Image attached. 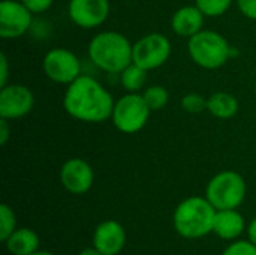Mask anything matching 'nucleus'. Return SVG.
Segmentation results:
<instances>
[{
  "instance_id": "nucleus-27",
  "label": "nucleus",
  "mask_w": 256,
  "mask_h": 255,
  "mask_svg": "<svg viewBox=\"0 0 256 255\" xmlns=\"http://www.w3.org/2000/svg\"><path fill=\"white\" fill-rule=\"evenodd\" d=\"M0 66H2V71H0V86H6V80H8V59L6 56L2 53L0 54Z\"/></svg>"
},
{
  "instance_id": "nucleus-31",
  "label": "nucleus",
  "mask_w": 256,
  "mask_h": 255,
  "mask_svg": "<svg viewBox=\"0 0 256 255\" xmlns=\"http://www.w3.org/2000/svg\"><path fill=\"white\" fill-rule=\"evenodd\" d=\"M255 93H256V83H255Z\"/></svg>"
},
{
  "instance_id": "nucleus-17",
  "label": "nucleus",
  "mask_w": 256,
  "mask_h": 255,
  "mask_svg": "<svg viewBox=\"0 0 256 255\" xmlns=\"http://www.w3.org/2000/svg\"><path fill=\"white\" fill-rule=\"evenodd\" d=\"M207 111L218 119H231L238 111V101L231 93L218 92L207 99Z\"/></svg>"
},
{
  "instance_id": "nucleus-19",
  "label": "nucleus",
  "mask_w": 256,
  "mask_h": 255,
  "mask_svg": "<svg viewBox=\"0 0 256 255\" xmlns=\"http://www.w3.org/2000/svg\"><path fill=\"white\" fill-rule=\"evenodd\" d=\"M144 101L147 102V105L150 107L152 111H158L162 110L170 99L168 90L162 86H150L144 90Z\"/></svg>"
},
{
  "instance_id": "nucleus-6",
  "label": "nucleus",
  "mask_w": 256,
  "mask_h": 255,
  "mask_svg": "<svg viewBox=\"0 0 256 255\" xmlns=\"http://www.w3.org/2000/svg\"><path fill=\"white\" fill-rule=\"evenodd\" d=\"M150 113L152 110L144 101V96L129 92L114 104L111 119L120 132L135 134L146 126Z\"/></svg>"
},
{
  "instance_id": "nucleus-3",
  "label": "nucleus",
  "mask_w": 256,
  "mask_h": 255,
  "mask_svg": "<svg viewBox=\"0 0 256 255\" xmlns=\"http://www.w3.org/2000/svg\"><path fill=\"white\" fill-rule=\"evenodd\" d=\"M214 206L204 197H189L174 210L172 224L184 239H201L213 233L216 216Z\"/></svg>"
},
{
  "instance_id": "nucleus-14",
  "label": "nucleus",
  "mask_w": 256,
  "mask_h": 255,
  "mask_svg": "<svg viewBox=\"0 0 256 255\" xmlns=\"http://www.w3.org/2000/svg\"><path fill=\"white\" fill-rule=\"evenodd\" d=\"M246 228L244 218L237 209L218 210L213 224V233L224 240H236Z\"/></svg>"
},
{
  "instance_id": "nucleus-18",
  "label": "nucleus",
  "mask_w": 256,
  "mask_h": 255,
  "mask_svg": "<svg viewBox=\"0 0 256 255\" xmlns=\"http://www.w3.org/2000/svg\"><path fill=\"white\" fill-rule=\"evenodd\" d=\"M146 78H147V71L144 68L138 66L136 63H134V62L120 72L122 84L130 93H136L144 86Z\"/></svg>"
},
{
  "instance_id": "nucleus-12",
  "label": "nucleus",
  "mask_w": 256,
  "mask_h": 255,
  "mask_svg": "<svg viewBox=\"0 0 256 255\" xmlns=\"http://www.w3.org/2000/svg\"><path fill=\"white\" fill-rule=\"evenodd\" d=\"M110 15L108 0H70L69 17L82 29H94L105 23Z\"/></svg>"
},
{
  "instance_id": "nucleus-7",
  "label": "nucleus",
  "mask_w": 256,
  "mask_h": 255,
  "mask_svg": "<svg viewBox=\"0 0 256 255\" xmlns=\"http://www.w3.org/2000/svg\"><path fill=\"white\" fill-rule=\"evenodd\" d=\"M171 54V42L162 33H150L134 45V63L146 71L162 66Z\"/></svg>"
},
{
  "instance_id": "nucleus-21",
  "label": "nucleus",
  "mask_w": 256,
  "mask_h": 255,
  "mask_svg": "<svg viewBox=\"0 0 256 255\" xmlns=\"http://www.w3.org/2000/svg\"><path fill=\"white\" fill-rule=\"evenodd\" d=\"M195 2L206 17H219L225 14L232 3V0H195Z\"/></svg>"
},
{
  "instance_id": "nucleus-10",
  "label": "nucleus",
  "mask_w": 256,
  "mask_h": 255,
  "mask_svg": "<svg viewBox=\"0 0 256 255\" xmlns=\"http://www.w3.org/2000/svg\"><path fill=\"white\" fill-rule=\"evenodd\" d=\"M34 105L33 93L22 84H6L0 90V117L20 119L32 111Z\"/></svg>"
},
{
  "instance_id": "nucleus-2",
  "label": "nucleus",
  "mask_w": 256,
  "mask_h": 255,
  "mask_svg": "<svg viewBox=\"0 0 256 255\" xmlns=\"http://www.w3.org/2000/svg\"><path fill=\"white\" fill-rule=\"evenodd\" d=\"M88 56L102 71L120 74L134 62V47L118 32H102L90 41Z\"/></svg>"
},
{
  "instance_id": "nucleus-28",
  "label": "nucleus",
  "mask_w": 256,
  "mask_h": 255,
  "mask_svg": "<svg viewBox=\"0 0 256 255\" xmlns=\"http://www.w3.org/2000/svg\"><path fill=\"white\" fill-rule=\"evenodd\" d=\"M248 236H249V240L256 245V218L252 219V222L248 227Z\"/></svg>"
},
{
  "instance_id": "nucleus-11",
  "label": "nucleus",
  "mask_w": 256,
  "mask_h": 255,
  "mask_svg": "<svg viewBox=\"0 0 256 255\" xmlns=\"http://www.w3.org/2000/svg\"><path fill=\"white\" fill-rule=\"evenodd\" d=\"M60 182L63 188L75 195H81L90 191L94 182V173L88 162L81 158L68 159L60 170Z\"/></svg>"
},
{
  "instance_id": "nucleus-22",
  "label": "nucleus",
  "mask_w": 256,
  "mask_h": 255,
  "mask_svg": "<svg viewBox=\"0 0 256 255\" xmlns=\"http://www.w3.org/2000/svg\"><path fill=\"white\" fill-rule=\"evenodd\" d=\"M182 107L186 113H192V114H198L204 110H207V99L200 95V93H188L183 96L182 99Z\"/></svg>"
},
{
  "instance_id": "nucleus-30",
  "label": "nucleus",
  "mask_w": 256,
  "mask_h": 255,
  "mask_svg": "<svg viewBox=\"0 0 256 255\" xmlns=\"http://www.w3.org/2000/svg\"><path fill=\"white\" fill-rule=\"evenodd\" d=\"M32 255H56V254H52V252H48V251H36L34 254H32Z\"/></svg>"
},
{
  "instance_id": "nucleus-23",
  "label": "nucleus",
  "mask_w": 256,
  "mask_h": 255,
  "mask_svg": "<svg viewBox=\"0 0 256 255\" xmlns=\"http://www.w3.org/2000/svg\"><path fill=\"white\" fill-rule=\"evenodd\" d=\"M222 255H256V245L248 240H236L232 242Z\"/></svg>"
},
{
  "instance_id": "nucleus-8",
  "label": "nucleus",
  "mask_w": 256,
  "mask_h": 255,
  "mask_svg": "<svg viewBox=\"0 0 256 255\" xmlns=\"http://www.w3.org/2000/svg\"><path fill=\"white\" fill-rule=\"evenodd\" d=\"M45 75L54 83L70 84L81 75L80 59L66 48L50 50L42 62Z\"/></svg>"
},
{
  "instance_id": "nucleus-25",
  "label": "nucleus",
  "mask_w": 256,
  "mask_h": 255,
  "mask_svg": "<svg viewBox=\"0 0 256 255\" xmlns=\"http://www.w3.org/2000/svg\"><path fill=\"white\" fill-rule=\"evenodd\" d=\"M237 6L244 17L256 20V0H237Z\"/></svg>"
},
{
  "instance_id": "nucleus-24",
  "label": "nucleus",
  "mask_w": 256,
  "mask_h": 255,
  "mask_svg": "<svg viewBox=\"0 0 256 255\" xmlns=\"http://www.w3.org/2000/svg\"><path fill=\"white\" fill-rule=\"evenodd\" d=\"M26 8H28L33 14H40L45 12L46 9L51 8L54 0H20Z\"/></svg>"
},
{
  "instance_id": "nucleus-9",
  "label": "nucleus",
  "mask_w": 256,
  "mask_h": 255,
  "mask_svg": "<svg viewBox=\"0 0 256 255\" xmlns=\"http://www.w3.org/2000/svg\"><path fill=\"white\" fill-rule=\"evenodd\" d=\"M32 11L20 0H2L0 3V36L15 39L22 36L32 24Z\"/></svg>"
},
{
  "instance_id": "nucleus-16",
  "label": "nucleus",
  "mask_w": 256,
  "mask_h": 255,
  "mask_svg": "<svg viewBox=\"0 0 256 255\" xmlns=\"http://www.w3.org/2000/svg\"><path fill=\"white\" fill-rule=\"evenodd\" d=\"M39 236L30 228H16L6 240V249L12 255H32L39 251Z\"/></svg>"
},
{
  "instance_id": "nucleus-1",
  "label": "nucleus",
  "mask_w": 256,
  "mask_h": 255,
  "mask_svg": "<svg viewBox=\"0 0 256 255\" xmlns=\"http://www.w3.org/2000/svg\"><path fill=\"white\" fill-rule=\"evenodd\" d=\"M111 93L88 75H80L68 84L63 107L69 116L87 123H100L111 117L114 110Z\"/></svg>"
},
{
  "instance_id": "nucleus-26",
  "label": "nucleus",
  "mask_w": 256,
  "mask_h": 255,
  "mask_svg": "<svg viewBox=\"0 0 256 255\" xmlns=\"http://www.w3.org/2000/svg\"><path fill=\"white\" fill-rule=\"evenodd\" d=\"M9 140V125H8V119H2L0 117V144L4 146Z\"/></svg>"
},
{
  "instance_id": "nucleus-29",
  "label": "nucleus",
  "mask_w": 256,
  "mask_h": 255,
  "mask_svg": "<svg viewBox=\"0 0 256 255\" xmlns=\"http://www.w3.org/2000/svg\"><path fill=\"white\" fill-rule=\"evenodd\" d=\"M78 255H102V254H100L94 246H92V248H84V249H82V251H81Z\"/></svg>"
},
{
  "instance_id": "nucleus-13",
  "label": "nucleus",
  "mask_w": 256,
  "mask_h": 255,
  "mask_svg": "<svg viewBox=\"0 0 256 255\" xmlns=\"http://www.w3.org/2000/svg\"><path fill=\"white\" fill-rule=\"evenodd\" d=\"M126 243V231L118 221L100 222L93 233V246L102 255H118Z\"/></svg>"
},
{
  "instance_id": "nucleus-4",
  "label": "nucleus",
  "mask_w": 256,
  "mask_h": 255,
  "mask_svg": "<svg viewBox=\"0 0 256 255\" xmlns=\"http://www.w3.org/2000/svg\"><path fill=\"white\" fill-rule=\"evenodd\" d=\"M188 51L192 60L204 69H218L236 54L228 41L213 30H201L190 36Z\"/></svg>"
},
{
  "instance_id": "nucleus-5",
  "label": "nucleus",
  "mask_w": 256,
  "mask_h": 255,
  "mask_svg": "<svg viewBox=\"0 0 256 255\" xmlns=\"http://www.w3.org/2000/svg\"><path fill=\"white\" fill-rule=\"evenodd\" d=\"M246 197V182L237 171H220L207 185L206 198L216 210L237 209Z\"/></svg>"
},
{
  "instance_id": "nucleus-20",
  "label": "nucleus",
  "mask_w": 256,
  "mask_h": 255,
  "mask_svg": "<svg viewBox=\"0 0 256 255\" xmlns=\"http://www.w3.org/2000/svg\"><path fill=\"white\" fill-rule=\"evenodd\" d=\"M16 230V218L8 204L0 206V240L4 242Z\"/></svg>"
},
{
  "instance_id": "nucleus-15",
  "label": "nucleus",
  "mask_w": 256,
  "mask_h": 255,
  "mask_svg": "<svg viewBox=\"0 0 256 255\" xmlns=\"http://www.w3.org/2000/svg\"><path fill=\"white\" fill-rule=\"evenodd\" d=\"M204 17L206 15L201 12V9L196 5L183 6L178 11H176V14L172 15V20H171L172 30L180 36L190 38L202 30Z\"/></svg>"
}]
</instances>
